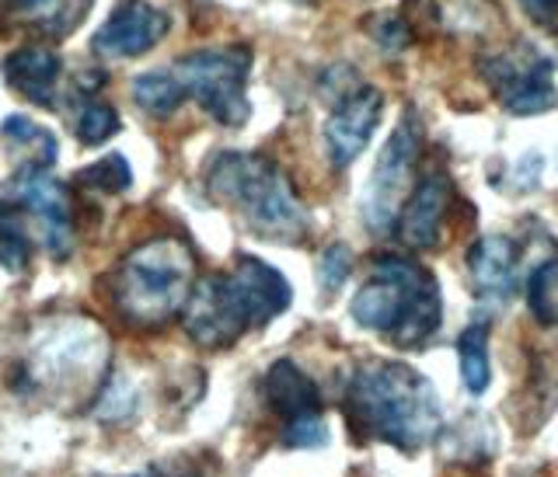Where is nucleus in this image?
Listing matches in <instances>:
<instances>
[{
    "instance_id": "nucleus-25",
    "label": "nucleus",
    "mask_w": 558,
    "mask_h": 477,
    "mask_svg": "<svg viewBox=\"0 0 558 477\" xmlns=\"http://www.w3.org/2000/svg\"><path fill=\"white\" fill-rule=\"evenodd\" d=\"M81 182L84 185H92V188H101V192H126L130 182H133V174H130V164H126V157H105V161L92 164L84 174H81Z\"/></svg>"
},
{
    "instance_id": "nucleus-28",
    "label": "nucleus",
    "mask_w": 558,
    "mask_h": 477,
    "mask_svg": "<svg viewBox=\"0 0 558 477\" xmlns=\"http://www.w3.org/2000/svg\"><path fill=\"white\" fill-rule=\"evenodd\" d=\"M520 4L537 25H555L558 22V0H520Z\"/></svg>"
},
{
    "instance_id": "nucleus-26",
    "label": "nucleus",
    "mask_w": 558,
    "mask_h": 477,
    "mask_svg": "<svg viewBox=\"0 0 558 477\" xmlns=\"http://www.w3.org/2000/svg\"><path fill=\"white\" fill-rule=\"evenodd\" d=\"M349 269H353V255H349V247L345 244H331L322 252L318 258V272H322V282H325V290H339L342 286V279L349 276Z\"/></svg>"
},
{
    "instance_id": "nucleus-20",
    "label": "nucleus",
    "mask_w": 558,
    "mask_h": 477,
    "mask_svg": "<svg viewBox=\"0 0 558 477\" xmlns=\"http://www.w3.org/2000/svg\"><path fill=\"white\" fill-rule=\"evenodd\" d=\"M458 359H461V377L471 394H482L488 380H493V369H488V328L485 325H471L461 339H458Z\"/></svg>"
},
{
    "instance_id": "nucleus-12",
    "label": "nucleus",
    "mask_w": 558,
    "mask_h": 477,
    "mask_svg": "<svg viewBox=\"0 0 558 477\" xmlns=\"http://www.w3.org/2000/svg\"><path fill=\"white\" fill-rule=\"evenodd\" d=\"M380 112H384V95L371 84H360L356 91H349L336 112L325 122V147L336 168H349L356 157L371 144L374 130L380 126Z\"/></svg>"
},
{
    "instance_id": "nucleus-4",
    "label": "nucleus",
    "mask_w": 558,
    "mask_h": 477,
    "mask_svg": "<svg viewBox=\"0 0 558 477\" xmlns=\"http://www.w3.org/2000/svg\"><path fill=\"white\" fill-rule=\"evenodd\" d=\"M206 185L214 199L234 206L238 213L266 241L296 244L307 237V209L296 199L290 179L262 154H220L209 164Z\"/></svg>"
},
{
    "instance_id": "nucleus-15",
    "label": "nucleus",
    "mask_w": 558,
    "mask_h": 477,
    "mask_svg": "<svg viewBox=\"0 0 558 477\" xmlns=\"http://www.w3.org/2000/svg\"><path fill=\"white\" fill-rule=\"evenodd\" d=\"M468 272H471V282H475V290L482 296H493V299L513 296L517 282H520L517 244L502 234L478 237L468 252Z\"/></svg>"
},
{
    "instance_id": "nucleus-23",
    "label": "nucleus",
    "mask_w": 558,
    "mask_h": 477,
    "mask_svg": "<svg viewBox=\"0 0 558 477\" xmlns=\"http://www.w3.org/2000/svg\"><path fill=\"white\" fill-rule=\"evenodd\" d=\"M119 133V112L112 105H101V101H87L81 115H77V136L81 144L95 147V144H105L109 136Z\"/></svg>"
},
{
    "instance_id": "nucleus-14",
    "label": "nucleus",
    "mask_w": 558,
    "mask_h": 477,
    "mask_svg": "<svg viewBox=\"0 0 558 477\" xmlns=\"http://www.w3.org/2000/svg\"><path fill=\"white\" fill-rule=\"evenodd\" d=\"M231 279L238 282V290L244 296V304H248V314H252V325L262 328L269 325L272 317H279L293 299V290L283 272H276L269 261L262 258H252V255H241L238 265L231 269Z\"/></svg>"
},
{
    "instance_id": "nucleus-9",
    "label": "nucleus",
    "mask_w": 558,
    "mask_h": 477,
    "mask_svg": "<svg viewBox=\"0 0 558 477\" xmlns=\"http://www.w3.org/2000/svg\"><path fill=\"white\" fill-rule=\"evenodd\" d=\"M185 331L192 342H199L206 348H223L234 345L238 339L252 325V314L244 296L238 290V282L227 276H206L196 282V293H192L189 307L182 314Z\"/></svg>"
},
{
    "instance_id": "nucleus-1",
    "label": "nucleus",
    "mask_w": 558,
    "mask_h": 477,
    "mask_svg": "<svg viewBox=\"0 0 558 477\" xmlns=\"http://www.w3.org/2000/svg\"><path fill=\"white\" fill-rule=\"evenodd\" d=\"M342 412L360 439L418 453L444 429L433 383L405 363H363L345 383Z\"/></svg>"
},
{
    "instance_id": "nucleus-22",
    "label": "nucleus",
    "mask_w": 558,
    "mask_h": 477,
    "mask_svg": "<svg viewBox=\"0 0 558 477\" xmlns=\"http://www.w3.org/2000/svg\"><path fill=\"white\" fill-rule=\"evenodd\" d=\"M0 133H4L11 144L28 147L35 154V168H49L52 161H57V136H52L49 130H43L39 122H32L25 115H11L4 126H0Z\"/></svg>"
},
{
    "instance_id": "nucleus-29",
    "label": "nucleus",
    "mask_w": 558,
    "mask_h": 477,
    "mask_svg": "<svg viewBox=\"0 0 558 477\" xmlns=\"http://www.w3.org/2000/svg\"><path fill=\"white\" fill-rule=\"evenodd\" d=\"M144 477H199L196 470H189V467H182V464H174V467H157V470H150V474H144Z\"/></svg>"
},
{
    "instance_id": "nucleus-6",
    "label": "nucleus",
    "mask_w": 558,
    "mask_h": 477,
    "mask_svg": "<svg viewBox=\"0 0 558 477\" xmlns=\"http://www.w3.org/2000/svg\"><path fill=\"white\" fill-rule=\"evenodd\" d=\"M423 150V122L409 109L395 126L391 139L384 144L377 168L371 174L363 192V223L366 231L384 234L388 227H395L401 206L412 196V179H415V161Z\"/></svg>"
},
{
    "instance_id": "nucleus-5",
    "label": "nucleus",
    "mask_w": 558,
    "mask_h": 477,
    "mask_svg": "<svg viewBox=\"0 0 558 477\" xmlns=\"http://www.w3.org/2000/svg\"><path fill=\"white\" fill-rule=\"evenodd\" d=\"M252 74V49L248 46H223L189 52L174 66V77L185 91L196 98L206 115H214L220 126H244L252 115V101L244 95V84Z\"/></svg>"
},
{
    "instance_id": "nucleus-10",
    "label": "nucleus",
    "mask_w": 558,
    "mask_h": 477,
    "mask_svg": "<svg viewBox=\"0 0 558 477\" xmlns=\"http://www.w3.org/2000/svg\"><path fill=\"white\" fill-rule=\"evenodd\" d=\"M17 206L39 220L43 237L52 258H66L74 247V206L63 182H57L46 168H25L14 179Z\"/></svg>"
},
{
    "instance_id": "nucleus-11",
    "label": "nucleus",
    "mask_w": 558,
    "mask_h": 477,
    "mask_svg": "<svg viewBox=\"0 0 558 477\" xmlns=\"http://www.w3.org/2000/svg\"><path fill=\"white\" fill-rule=\"evenodd\" d=\"M168 14L161 8L147 4V0H122V4L109 14L95 39L92 49L105 60H126V57H144L168 35Z\"/></svg>"
},
{
    "instance_id": "nucleus-21",
    "label": "nucleus",
    "mask_w": 558,
    "mask_h": 477,
    "mask_svg": "<svg viewBox=\"0 0 558 477\" xmlns=\"http://www.w3.org/2000/svg\"><path fill=\"white\" fill-rule=\"evenodd\" d=\"M527 299H531V314L537 325H545V328L558 325V258H548L545 265H537L531 272Z\"/></svg>"
},
{
    "instance_id": "nucleus-16",
    "label": "nucleus",
    "mask_w": 558,
    "mask_h": 477,
    "mask_svg": "<svg viewBox=\"0 0 558 477\" xmlns=\"http://www.w3.org/2000/svg\"><path fill=\"white\" fill-rule=\"evenodd\" d=\"M87 8H92V0H0V28L63 39L81 25Z\"/></svg>"
},
{
    "instance_id": "nucleus-19",
    "label": "nucleus",
    "mask_w": 558,
    "mask_h": 477,
    "mask_svg": "<svg viewBox=\"0 0 558 477\" xmlns=\"http://www.w3.org/2000/svg\"><path fill=\"white\" fill-rule=\"evenodd\" d=\"M32 261V237L22 223V206L0 203V265L8 272H25Z\"/></svg>"
},
{
    "instance_id": "nucleus-24",
    "label": "nucleus",
    "mask_w": 558,
    "mask_h": 477,
    "mask_svg": "<svg viewBox=\"0 0 558 477\" xmlns=\"http://www.w3.org/2000/svg\"><path fill=\"white\" fill-rule=\"evenodd\" d=\"M436 14L447 32H482L485 4L482 0H436Z\"/></svg>"
},
{
    "instance_id": "nucleus-2",
    "label": "nucleus",
    "mask_w": 558,
    "mask_h": 477,
    "mask_svg": "<svg viewBox=\"0 0 558 477\" xmlns=\"http://www.w3.org/2000/svg\"><path fill=\"white\" fill-rule=\"evenodd\" d=\"M349 314L360 328L388 334L401 348H423L444 321V299L433 272L415 258L384 255L356 290Z\"/></svg>"
},
{
    "instance_id": "nucleus-3",
    "label": "nucleus",
    "mask_w": 558,
    "mask_h": 477,
    "mask_svg": "<svg viewBox=\"0 0 558 477\" xmlns=\"http://www.w3.org/2000/svg\"><path fill=\"white\" fill-rule=\"evenodd\" d=\"M196 293V255L182 237H154L119 261L112 304L133 328H165L182 317Z\"/></svg>"
},
{
    "instance_id": "nucleus-17",
    "label": "nucleus",
    "mask_w": 558,
    "mask_h": 477,
    "mask_svg": "<svg viewBox=\"0 0 558 477\" xmlns=\"http://www.w3.org/2000/svg\"><path fill=\"white\" fill-rule=\"evenodd\" d=\"M60 57L46 46H22L4 60V81L11 91L28 98L32 105L52 109L57 105V81H60Z\"/></svg>"
},
{
    "instance_id": "nucleus-18",
    "label": "nucleus",
    "mask_w": 558,
    "mask_h": 477,
    "mask_svg": "<svg viewBox=\"0 0 558 477\" xmlns=\"http://www.w3.org/2000/svg\"><path fill=\"white\" fill-rule=\"evenodd\" d=\"M185 87L182 81L168 74V70H150V74L133 81V101L154 119H168L179 112V105L185 101Z\"/></svg>"
},
{
    "instance_id": "nucleus-8",
    "label": "nucleus",
    "mask_w": 558,
    "mask_h": 477,
    "mask_svg": "<svg viewBox=\"0 0 558 477\" xmlns=\"http://www.w3.org/2000/svg\"><path fill=\"white\" fill-rule=\"evenodd\" d=\"M266 401L272 412L283 418V443L296 450H314L328 443V426L322 415V394L301 366L290 359H279L269 366L266 380H262Z\"/></svg>"
},
{
    "instance_id": "nucleus-27",
    "label": "nucleus",
    "mask_w": 558,
    "mask_h": 477,
    "mask_svg": "<svg viewBox=\"0 0 558 477\" xmlns=\"http://www.w3.org/2000/svg\"><path fill=\"white\" fill-rule=\"evenodd\" d=\"M371 35L384 46V49H405L412 42V35H409V25L401 22L398 14H380L371 22Z\"/></svg>"
},
{
    "instance_id": "nucleus-13",
    "label": "nucleus",
    "mask_w": 558,
    "mask_h": 477,
    "mask_svg": "<svg viewBox=\"0 0 558 477\" xmlns=\"http://www.w3.org/2000/svg\"><path fill=\"white\" fill-rule=\"evenodd\" d=\"M450 199H453V188L440 171H433L423 182H415L412 196L405 206H401V217H398L401 244L415 247V252H429V247L440 244Z\"/></svg>"
},
{
    "instance_id": "nucleus-7",
    "label": "nucleus",
    "mask_w": 558,
    "mask_h": 477,
    "mask_svg": "<svg viewBox=\"0 0 558 477\" xmlns=\"http://www.w3.org/2000/svg\"><path fill=\"white\" fill-rule=\"evenodd\" d=\"M485 81L493 84L496 98L513 115H537L555 105V63L531 46H513L482 63Z\"/></svg>"
}]
</instances>
